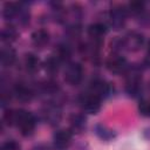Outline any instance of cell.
Segmentation results:
<instances>
[{"mask_svg": "<svg viewBox=\"0 0 150 150\" xmlns=\"http://www.w3.org/2000/svg\"><path fill=\"white\" fill-rule=\"evenodd\" d=\"M0 60H1V63L2 66L5 67H9L12 66L15 60H16V54H15V50L11 47H7V48H4L1 50V55H0Z\"/></svg>", "mask_w": 150, "mask_h": 150, "instance_id": "cell-12", "label": "cell"}, {"mask_svg": "<svg viewBox=\"0 0 150 150\" xmlns=\"http://www.w3.org/2000/svg\"><path fill=\"white\" fill-rule=\"evenodd\" d=\"M82 108L87 114H96L101 108V100L97 96L89 94L83 98Z\"/></svg>", "mask_w": 150, "mask_h": 150, "instance_id": "cell-5", "label": "cell"}, {"mask_svg": "<svg viewBox=\"0 0 150 150\" xmlns=\"http://www.w3.org/2000/svg\"><path fill=\"white\" fill-rule=\"evenodd\" d=\"M127 93L130 95V96H134L136 97L139 93H141V77L138 76V74H131L127 81Z\"/></svg>", "mask_w": 150, "mask_h": 150, "instance_id": "cell-8", "label": "cell"}, {"mask_svg": "<svg viewBox=\"0 0 150 150\" xmlns=\"http://www.w3.org/2000/svg\"><path fill=\"white\" fill-rule=\"evenodd\" d=\"M143 7H144V4L143 2H137V1H134V2H130L129 4V11L132 13V14H138L143 11Z\"/></svg>", "mask_w": 150, "mask_h": 150, "instance_id": "cell-24", "label": "cell"}, {"mask_svg": "<svg viewBox=\"0 0 150 150\" xmlns=\"http://www.w3.org/2000/svg\"><path fill=\"white\" fill-rule=\"evenodd\" d=\"M138 111L144 117H150V101H142L138 104Z\"/></svg>", "mask_w": 150, "mask_h": 150, "instance_id": "cell-22", "label": "cell"}, {"mask_svg": "<svg viewBox=\"0 0 150 150\" xmlns=\"http://www.w3.org/2000/svg\"><path fill=\"white\" fill-rule=\"evenodd\" d=\"M70 124L74 129H82L86 125V118L80 114L73 115L70 117Z\"/></svg>", "mask_w": 150, "mask_h": 150, "instance_id": "cell-19", "label": "cell"}, {"mask_svg": "<svg viewBox=\"0 0 150 150\" xmlns=\"http://www.w3.org/2000/svg\"><path fill=\"white\" fill-rule=\"evenodd\" d=\"M2 14L6 19H13L19 14V7L14 2H6L4 6Z\"/></svg>", "mask_w": 150, "mask_h": 150, "instance_id": "cell-15", "label": "cell"}, {"mask_svg": "<svg viewBox=\"0 0 150 150\" xmlns=\"http://www.w3.org/2000/svg\"><path fill=\"white\" fill-rule=\"evenodd\" d=\"M16 36H18V32L13 27H6L1 30V40L4 42H12L16 39Z\"/></svg>", "mask_w": 150, "mask_h": 150, "instance_id": "cell-17", "label": "cell"}, {"mask_svg": "<svg viewBox=\"0 0 150 150\" xmlns=\"http://www.w3.org/2000/svg\"><path fill=\"white\" fill-rule=\"evenodd\" d=\"M49 40V34L45 29H38L32 34V42L36 47H43Z\"/></svg>", "mask_w": 150, "mask_h": 150, "instance_id": "cell-11", "label": "cell"}, {"mask_svg": "<svg viewBox=\"0 0 150 150\" xmlns=\"http://www.w3.org/2000/svg\"><path fill=\"white\" fill-rule=\"evenodd\" d=\"M105 67L111 73L121 74V73H124L128 69V62L124 57H122L120 55H114V56H111L107 60Z\"/></svg>", "mask_w": 150, "mask_h": 150, "instance_id": "cell-3", "label": "cell"}, {"mask_svg": "<svg viewBox=\"0 0 150 150\" xmlns=\"http://www.w3.org/2000/svg\"><path fill=\"white\" fill-rule=\"evenodd\" d=\"M61 117V112L60 110L56 108V107H52L48 109V112H47V118L50 123H57V121L60 120Z\"/></svg>", "mask_w": 150, "mask_h": 150, "instance_id": "cell-20", "label": "cell"}, {"mask_svg": "<svg viewBox=\"0 0 150 150\" xmlns=\"http://www.w3.org/2000/svg\"><path fill=\"white\" fill-rule=\"evenodd\" d=\"M144 43V39L141 34L138 33H135V32H131L129 33L124 39H123V45H124V48H127L128 50H138L139 48H142Z\"/></svg>", "mask_w": 150, "mask_h": 150, "instance_id": "cell-4", "label": "cell"}, {"mask_svg": "<svg viewBox=\"0 0 150 150\" xmlns=\"http://www.w3.org/2000/svg\"><path fill=\"white\" fill-rule=\"evenodd\" d=\"M40 64V60L34 54H27L25 57V67L28 71H35L38 70Z\"/></svg>", "mask_w": 150, "mask_h": 150, "instance_id": "cell-16", "label": "cell"}, {"mask_svg": "<svg viewBox=\"0 0 150 150\" xmlns=\"http://www.w3.org/2000/svg\"><path fill=\"white\" fill-rule=\"evenodd\" d=\"M14 94H15V96H16L20 101H22V102L29 101V100L32 98V96H33L30 89H28L27 87H25V86H22V84H19V86L15 87Z\"/></svg>", "mask_w": 150, "mask_h": 150, "instance_id": "cell-13", "label": "cell"}, {"mask_svg": "<svg viewBox=\"0 0 150 150\" xmlns=\"http://www.w3.org/2000/svg\"><path fill=\"white\" fill-rule=\"evenodd\" d=\"M83 77V68L80 63H70L64 70V80L71 86L79 84Z\"/></svg>", "mask_w": 150, "mask_h": 150, "instance_id": "cell-2", "label": "cell"}, {"mask_svg": "<svg viewBox=\"0 0 150 150\" xmlns=\"http://www.w3.org/2000/svg\"><path fill=\"white\" fill-rule=\"evenodd\" d=\"M105 33H107V27H105V25H103L101 22L93 23L88 28V35L91 39H94V41H98Z\"/></svg>", "mask_w": 150, "mask_h": 150, "instance_id": "cell-10", "label": "cell"}, {"mask_svg": "<svg viewBox=\"0 0 150 150\" xmlns=\"http://www.w3.org/2000/svg\"><path fill=\"white\" fill-rule=\"evenodd\" d=\"M15 125H18L23 136H28L34 131L35 118L29 111L15 110Z\"/></svg>", "mask_w": 150, "mask_h": 150, "instance_id": "cell-1", "label": "cell"}, {"mask_svg": "<svg viewBox=\"0 0 150 150\" xmlns=\"http://www.w3.org/2000/svg\"><path fill=\"white\" fill-rule=\"evenodd\" d=\"M125 11L121 7H116L114 9H111L110 14H109V21L110 25L115 28V29H120L125 21Z\"/></svg>", "mask_w": 150, "mask_h": 150, "instance_id": "cell-6", "label": "cell"}, {"mask_svg": "<svg viewBox=\"0 0 150 150\" xmlns=\"http://www.w3.org/2000/svg\"><path fill=\"white\" fill-rule=\"evenodd\" d=\"M59 64H60V60L56 56H50L49 59L46 60L45 62V68L48 73H56L59 70Z\"/></svg>", "mask_w": 150, "mask_h": 150, "instance_id": "cell-18", "label": "cell"}, {"mask_svg": "<svg viewBox=\"0 0 150 150\" xmlns=\"http://www.w3.org/2000/svg\"><path fill=\"white\" fill-rule=\"evenodd\" d=\"M4 121L8 125H14L15 124V110H8L4 115Z\"/></svg>", "mask_w": 150, "mask_h": 150, "instance_id": "cell-23", "label": "cell"}, {"mask_svg": "<svg viewBox=\"0 0 150 150\" xmlns=\"http://www.w3.org/2000/svg\"><path fill=\"white\" fill-rule=\"evenodd\" d=\"M71 141V132L69 130H59L54 134V145L55 148L63 150L66 149Z\"/></svg>", "mask_w": 150, "mask_h": 150, "instance_id": "cell-7", "label": "cell"}, {"mask_svg": "<svg viewBox=\"0 0 150 150\" xmlns=\"http://www.w3.org/2000/svg\"><path fill=\"white\" fill-rule=\"evenodd\" d=\"M1 150H20V145L15 141H7L1 145Z\"/></svg>", "mask_w": 150, "mask_h": 150, "instance_id": "cell-25", "label": "cell"}, {"mask_svg": "<svg viewBox=\"0 0 150 150\" xmlns=\"http://www.w3.org/2000/svg\"><path fill=\"white\" fill-rule=\"evenodd\" d=\"M111 86L109 83H105L103 81H96L94 84H93V95L97 96L100 100L102 97H107L108 95L111 94Z\"/></svg>", "mask_w": 150, "mask_h": 150, "instance_id": "cell-9", "label": "cell"}, {"mask_svg": "<svg viewBox=\"0 0 150 150\" xmlns=\"http://www.w3.org/2000/svg\"><path fill=\"white\" fill-rule=\"evenodd\" d=\"M95 132H96V135H97L101 139H104V141H109V139H111V138L115 136V134L112 132V130L109 129L108 127L103 125V124L96 125V127H95Z\"/></svg>", "mask_w": 150, "mask_h": 150, "instance_id": "cell-14", "label": "cell"}, {"mask_svg": "<svg viewBox=\"0 0 150 150\" xmlns=\"http://www.w3.org/2000/svg\"><path fill=\"white\" fill-rule=\"evenodd\" d=\"M56 57L61 61V60H68L70 57V49L68 46H59L57 48V54H56Z\"/></svg>", "mask_w": 150, "mask_h": 150, "instance_id": "cell-21", "label": "cell"}]
</instances>
